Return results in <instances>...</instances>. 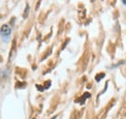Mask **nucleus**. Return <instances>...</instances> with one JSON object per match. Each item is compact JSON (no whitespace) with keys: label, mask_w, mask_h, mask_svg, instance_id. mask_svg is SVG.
I'll return each instance as SVG.
<instances>
[{"label":"nucleus","mask_w":126,"mask_h":119,"mask_svg":"<svg viewBox=\"0 0 126 119\" xmlns=\"http://www.w3.org/2000/svg\"><path fill=\"white\" fill-rule=\"evenodd\" d=\"M11 33H12V29L9 27V25L7 24H4L1 29H0V35L2 37V39L5 41V42H8L9 41V38L11 36Z\"/></svg>","instance_id":"nucleus-1"},{"label":"nucleus","mask_w":126,"mask_h":119,"mask_svg":"<svg viewBox=\"0 0 126 119\" xmlns=\"http://www.w3.org/2000/svg\"><path fill=\"white\" fill-rule=\"evenodd\" d=\"M105 76V74H103V73H101V74H97L96 75V77H95V79L97 80V81H100L101 80V78H103Z\"/></svg>","instance_id":"nucleus-2"},{"label":"nucleus","mask_w":126,"mask_h":119,"mask_svg":"<svg viewBox=\"0 0 126 119\" xmlns=\"http://www.w3.org/2000/svg\"><path fill=\"white\" fill-rule=\"evenodd\" d=\"M29 12V6H27L26 7V9H25V12H24V17H26L27 16V13Z\"/></svg>","instance_id":"nucleus-3"},{"label":"nucleus","mask_w":126,"mask_h":119,"mask_svg":"<svg viewBox=\"0 0 126 119\" xmlns=\"http://www.w3.org/2000/svg\"><path fill=\"white\" fill-rule=\"evenodd\" d=\"M122 2H123V4H124V5H126V1H122Z\"/></svg>","instance_id":"nucleus-4"},{"label":"nucleus","mask_w":126,"mask_h":119,"mask_svg":"<svg viewBox=\"0 0 126 119\" xmlns=\"http://www.w3.org/2000/svg\"><path fill=\"white\" fill-rule=\"evenodd\" d=\"M55 118H56V116H54V117H53L52 119H55Z\"/></svg>","instance_id":"nucleus-5"}]
</instances>
